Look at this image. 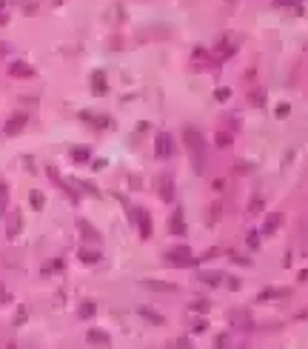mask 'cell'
Returning a JSON list of instances; mask_svg holds the SVG:
<instances>
[{"instance_id":"obj_1","label":"cell","mask_w":308,"mask_h":349,"mask_svg":"<svg viewBox=\"0 0 308 349\" xmlns=\"http://www.w3.org/2000/svg\"><path fill=\"white\" fill-rule=\"evenodd\" d=\"M183 144H185V149H188L194 172H197V175L206 172V141H202V134L197 132L194 126H185L183 129Z\"/></svg>"},{"instance_id":"obj_30","label":"cell","mask_w":308,"mask_h":349,"mask_svg":"<svg viewBox=\"0 0 308 349\" xmlns=\"http://www.w3.org/2000/svg\"><path fill=\"white\" fill-rule=\"evenodd\" d=\"M288 112H291V109H288V103H280V106H277V115H280V117H285Z\"/></svg>"},{"instance_id":"obj_16","label":"cell","mask_w":308,"mask_h":349,"mask_svg":"<svg viewBox=\"0 0 308 349\" xmlns=\"http://www.w3.org/2000/svg\"><path fill=\"white\" fill-rule=\"evenodd\" d=\"M140 315L143 318H149V321H154V323H166V318L160 312H154V309H140Z\"/></svg>"},{"instance_id":"obj_10","label":"cell","mask_w":308,"mask_h":349,"mask_svg":"<svg viewBox=\"0 0 308 349\" xmlns=\"http://www.w3.org/2000/svg\"><path fill=\"white\" fill-rule=\"evenodd\" d=\"M197 277H200L202 284H209V287H220L223 281H226V277H223L220 272H200Z\"/></svg>"},{"instance_id":"obj_13","label":"cell","mask_w":308,"mask_h":349,"mask_svg":"<svg viewBox=\"0 0 308 349\" xmlns=\"http://www.w3.org/2000/svg\"><path fill=\"white\" fill-rule=\"evenodd\" d=\"M171 235H185V224H183V215H180V212H177L174 218H171Z\"/></svg>"},{"instance_id":"obj_19","label":"cell","mask_w":308,"mask_h":349,"mask_svg":"<svg viewBox=\"0 0 308 349\" xmlns=\"http://www.w3.org/2000/svg\"><path fill=\"white\" fill-rule=\"evenodd\" d=\"M80 260H86V263H97L100 255H97V252H88V249H80Z\"/></svg>"},{"instance_id":"obj_33","label":"cell","mask_w":308,"mask_h":349,"mask_svg":"<svg viewBox=\"0 0 308 349\" xmlns=\"http://www.w3.org/2000/svg\"><path fill=\"white\" fill-rule=\"evenodd\" d=\"M226 281H229V289H240V281H237V277H226Z\"/></svg>"},{"instance_id":"obj_22","label":"cell","mask_w":308,"mask_h":349,"mask_svg":"<svg viewBox=\"0 0 308 349\" xmlns=\"http://www.w3.org/2000/svg\"><path fill=\"white\" fill-rule=\"evenodd\" d=\"M214 98L220 100V103H226V100L231 98V89H229V86H223V89H217V92H214Z\"/></svg>"},{"instance_id":"obj_2","label":"cell","mask_w":308,"mask_h":349,"mask_svg":"<svg viewBox=\"0 0 308 349\" xmlns=\"http://www.w3.org/2000/svg\"><path fill=\"white\" fill-rule=\"evenodd\" d=\"M197 260L200 258L188 246H174L166 252V263H171V266H197Z\"/></svg>"},{"instance_id":"obj_25","label":"cell","mask_w":308,"mask_h":349,"mask_svg":"<svg viewBox=\"0 0 308 349\" xmlns=\"http://www.w3.org/2000/svg\"><path fill=\"white\" fill-rule=\"evenodd\" d=\"M71 158H74V161H86L88 152H86V149H74V152H71Z\"/></svg>"},{"instance_id":"obj_17","label":"cell","mask_w":308,"mask_h":349,"mask_svg":"<svg viewBox=\"0 0 308 349\" xmlns=\"http://www.w3.org/2000/svg\"><path fill=\"white\" fill-rule=\"evenodd\" d=\"M209 306H212V304H209L206 298H197V301L191 304V312H209Z\"/></svg>"},{"instance_id":"obj_12","label":"cell","mask_w":308,"mask_h":349,"mask_svg":"<svg viewBox=\"0 0 308 349\" xmlns=\"http://www.w3.org/2000/svg\"><path fill=\"white\" fill-rule=\"evenodd\" d=\"M23 123H26V117H23V115H15V117L9 120V123H6V134L20 132V129H23Z\"/></svg>"},{"instance_id":"obj_28","label":"cell","mask_w":308,"mask_h":349,"mask_svg":"<svg viewBox=\"0 0 308 349\" xmlns=\"http://www.w3.org/2000/svg\"><path fill=\"white\" fill-rule=\"evenodd\" d=\"M217 349H229V335H220V338H217Z\"/></svg>"},{"instance_id":"obj_6","label":"cell","mask_w":308,"mask_h":349,"mask_svg":"<svg viewBox=\"0 0 308 349\" xmlns=\"http://www.w3.org/2000/svg\"><path fill=\"white\" fill-rule=\"evenodd\" d=\"M160 197L166 203L174 200V180H171V175H160Z\"/></svg>"},{"instance_id":"obj_26","label":"cell","mask_w":308,"mask_h":349,"mask_svg":"<svg viewBox=\"0 0 308 349\" xmlns=\"http://www.w3.org/2000/svg\"><path fill=\"white\" fill-rule=\"evenodd\" d=\"M0 212H6V186L0 183Z\"/></svg>"},{"instance_id":"obj_4","label":"cell","mask_w":308,"mask_h":349,"mask_svg":"<svg viewBox=\"0 0 308 349\" xmlns=\"http://www.w3.org/2000/svg\"><path fill=\"white\" fill-rule=\"evenodd\" d=\"M132 218L137 221L140 238H143V241H149V238H151V218H149V212H143V209H134V212H132Z\"/></svg>"},{"instance_id":"obj_15","label":"cell","mask_w":308,"mask_h":349,"mask_svg":"<svg viewBox=\"0 0 308 349\" xmlns=\"http://www.w3.org/2000/svg\"><path fill=\"white\" fill-rule=\"evenodd\" d=\"M146 287L149 289H157V292H174L171 284H160V281H146Z\"/></svg>"},{"instance_id":"obj_23","label":"cell","mask_w":308,"mask_h":349,"mask_svg":"<svg viewBox=\"0 0 308 349\" xmlns=\"http://www.w3.org/2000/svg\"><path fill=\"white\" fill-rule=\"evenodd\" d=\"M206 326H209V323L202 321V318H197V321L191 323V332H197V335H200V332H206Z\"/></svg>"},{"instance_id":"obj_8","label":"cell","mask_w":308,"mask_h":349,"mask_svg":"<svg viewBox=\"0 0 308 349\" xmlns=\"http://www.w3.org/2000/svg\"><path fill=\"white\" fill-rule=\"evenodd\" d=\"M12 75H15V78H35V69L23 60H15L12 63Z\"/></svg>"},{"instance_id":"obj_11","label":"cell","mask_w":308,"mask_h":349,"mask_svg":"<svg viewBox=\"0 0 308 349\" xmlns=\"http://www.w3.org/2000/svg\"><path fill=\"white\" fill-rule=\"evenodd\" d=\"M88 343H97V346H109L112 340H109V335H106V332H97V329H91V332H88Z\"/></svg>"},{"instance_id":"obj_32","label":"cell","mask_w":308,"mask_h":349,"mask_svg":"<svg viewBox=\"0 0 308 349\" xmlns=\"http://www.w3.org/2000/svg\"><path fill=\"white\" fill-rule=\"evenodd\" d=\"M248 243H251V246H257V243H260V232H251V235H248Z\"/></svg>"},{"instance_id":"obj_24","label":"cell","mask_w":308,"mask_h":349,"mask_svg":"<svg viewBox=\"0 0 308 349\" xmlns=\"http://www.w3.org/2000/svg\"><path fill=\"white\" fill-rule=\"evenodd\" d=\"M94 89H97V92H103V89H106V81H103V72H97V75H94Z\"/></svg>"},{"instance_id":"obj_27","label":"cell","mask_w":308,"mask_h":349,"mask_svg":"<svg viewBox=\"0 0 308 349\" xmlns=\"http://www.w3.org/2000/svg\"><path fill=\"white\" fill-rule=\"evenodd\" d=\"M231 260H234V263H246V266H251V260H248V258H243V255H237V252L231 255Z\"/></svg>"},{"instance_id":"obj_14","label":"cell","mask_w":308,"mask_h":349,"mask_svg":"<svg viewBox=\"0 0 308 349\" xmlns=\"http://www.w3.org/2000/svg\"><path fill=\"white\" fill-rule=\"evenodd\" d=\"M214 144H217V149H229L231 146V134L229 132H217L214 134Z\"/></svg>"},{"instance_id":"obj_9","label":"cell","mask_w":308,"mask_h":349,"mask_svg":"<svg viewBox=\"0 0 308 349\" xmlns=\"http://www.w3.org/2000/svg\"><path fill=\"white\" fill-rule=\"evenodd\" d=\"M274 298H288V289H263L257 295V304H265V301H274Z\"/></svg>"},{"instance_id":"obj_29","label":"cell","mask_w":308,"mask_h":349,"mask_svg":"<svg viewBox=\"0 0 308 349\" xmlns=\"http://www.w3.org/2000/svg\"><path fill=\"white\" fill-rule=\"evenodd\" d=\"M251 103H254V106H263V92H254V95H251Z\"/></svg>"},{"instance_id":"obj_31","label":"cell","mask_w":308,"mask_h":349,"mask_svg":"<svg viewBox=\"0 0 308 349\" xmlns=\"http://www.w3.org/2000/svg\"><path fill=\"white\" fill-rule=\"evenodd\" d=\"M32 203H35L37 209H40V206H43V195H37V192H35V195H32Z\"/></svg>"},{"instance_id":"obj_20","label":"cell","mask_w":308,"mask_h":349,"mask_svg":"<svg viewBox=\"0 0 308 349\" xmlns=\"http://www.w3.org/2000/svg\"><path fill=\"white\" fill-rule=\"evenodd\" d=\"M234 172H237V175H248V172H251V163H248V161H237V163H234Z\"/></svg>"},{"instance_id":"obj_5","label":"cell","mask_w":308,"mask_h":349,"mask_svg":"<svg viewBox=\"0 0 308 349\" xmlns=\"http://www.w3.org/2000/svg\"><path fill=\"white\" fill-rule=\"evenodd\" d=\"M280 226H282V215H280V212H271V215L265 218V224H263V229H260V235H263V238H271V235L277 232Z\"/></svg>"},{"instance_id":"obj_34","label":"cell","mask_w":308,"mask_h":349,"mask_svg":"<svg viewBox=\"0 0 308 349\" xmlns=\"http://www.w3.org/2000/svg\"><path fill=\"white\" fill-rule=\"evenodd\" d=\"M91 312H94V306H91V304H86V306H83V309H80V315H86V318H88V315H91Z\"/></svg>"},{"instance_id":"obj_18","label":"cell","mask_w":308,"mask_h":349,"mask_svg":"<svg viewBox=\"0 0 308 349\" xmlns=\"http://www.w3.org/2000/svg\"><path fill=\"white\" fill-rule=\"evenodd\" d=\"M263 197H254V200H251V206H248V215H260V212H263Z\"/></svg>"},{"instance_id":"obj_7","label":"cell","mask_w":308,"mask_h":349,"mask_svg":"<svg viewBox=\"0 0 308 349\" xmlns=\"http://www.w3.org/2000/svg\"><path fill=\"white\" fill-rule=\"evenodd\" d=\"M229 321L237 326V329H251V315L243 312V309H234V312L229 315Z\"/></svg>"},{"instance_id":"obj_21","label":"cell","mask_w":308,"mask_h":349,"mask_svg":"<svg viewBox=\"0 0 308 349\" xmlns=\"http://www.w3.org/2000/svg\"><path fill=\"white\" fill-rule=\"evenodd\" d=\"M80 232H86V238H88V241H97V232H94V229H91V226L86 224V221H80Z\"/></svg>"},{"instance_id":"obj_3","label":"cell","mask_w":308,"mask_h":349,"mask_svg":"<svg viewBox=\"0 0 308 349\" xmlns=\"http://www.w3.org/2000/svg\"><path fill=\"white\" fill-rule=\"evenodd\" d=\"M154 155H157L160 161H168L171 155H174V137L168 132H160L154 137Z\"/></svg>"}]
</instances>
